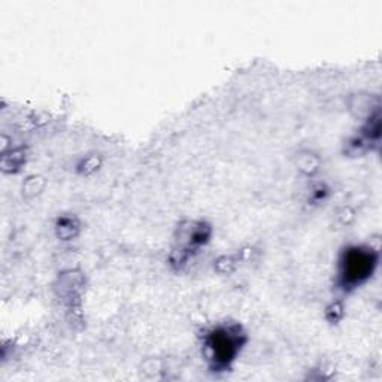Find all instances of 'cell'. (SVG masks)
I'll use <instances>...</instances> for the list:
<instances>
[{"mask_svg": "<svg viewBox=\"0 0 382 382\" xmlns=\"http://www.w3.org/2000/svg\"><path fill=\"white\" fill-rule=\"evenodd\" d=\"M378 251L370 247L346 248L339 260L337 284L342 290L349 291L364 284L378 266Z\"/></svg>", "mask_w": 382, "mask_h": 382, "instance_id": "1", "label": "cell"}, {"mask_svg": "<svg viewBox=\"0 0 382 382\" xmlns=\"http://www.w3.org/2000/svg\"><path fill=\"white\" fill-rule=\"evenodd\" d=\"M247 337L238 324L218 326L204 337L208 360L215 370H225L236 360Z\"/></svg>", "mask_w": 382, "mask_h": 382, "instance_id": "2", "label": "cell"}, {"mask_svg": "<svg viewBox=\"0 0 382 382\" xmlns=\"http://www.w3.org/2000/svg\"><path fill=\"white\" fill-rule=\"evenodd\" d=\"M55 233L62 241H70L79 233V223L75 217H60L55 224Z\"/></svg>", "mask_w": 382, "mask_h": 382, "instance_id": "3", "label": "cell"}, {"mask_svg": "<svg viewBox=\"0 0 382 382\" xmlns=\"http://www.w3.org/2000/svg\"><path fill=\"white\" fill-rule=\"evenodd\" d=\"M25 161V151L14 150L11 154H5L2 160V166L5 172H17Z\"/></svg>", "mask_w": 382, "mask_h": 382, "instance_id": "4", "label": "cell"}, {"mask_svg": "<svg viewBox=\"0 0 382 382\" xmlns=\"http://www.w3.org/2000/svg\"><path fill=\"white\" fill-rule=\"evenodd\" d=\"M44 185H45V182L41 177H32L24 182L23 193L27 196H35V194L42 191Z\"/></svg>", "mask_w": 382, "mask_h": 382, "instance_id": "5", "label": "cell"}, {"mask_svg": "<svg viewBox=\"0 0 382 382\" xmlns=\"http://www.w3.org/2000/svg\"><path fill=\"white\" fill-rule=\"evenodd\" d=\"M303 160H299V167L306 172L308 175L314 173L315 170L318 169V158L311 156V154H306V156H302Z\"/></svg>", "mask_w": 382, "mask_h": 382, "instance_id": "6", "label": "cell"}, {"mask_svg": "<svg viewBox=\"0 0 382 382\" xmlns=\"http://www.w3.org/2000/svg\"><path fill=\"white\" fill-rule=\"evenodd\" d=\"M234 260L230 257V255H223V257H220L217 261H215V269L217 272H220V273H230V272H233L234 269Z\"/></svg>", "mask_w": 382, "mask_h": 382, "instance_id": "7", "label": "cell"}, {"mask_svg": "<svg viewBox=\"0 0 382 382\" xmlns=\"http://www.w3.org/2000/svg\"><path fill=\"white\" fill-rule=\"evenodd\" d=\"M326 316H327V319H329L330 322H337V321H340V318L343 316V306H342V303H340V302L332 303V305L327 308V311H326Z\"/></svg>", "mask_w": 382, "mask_h": 382, "instance_id": "8", "label": "cell"}, {"mask_svg": "<svg viewBox=\"0 0 382 382\" xmlns=\"http://www.w3.org/2000/svg\"><path fill=\"white\" fill-rule=\"evenodd\" d=\"M100 164H102V161H100V158L99 157H89L85 158L82 163H81V172L82 173H85V175H89V173H93V172H96L99 167H100Z\"/></svg>", "mask_w": 382, "mask_h": 382, "instance_id": "9", "label": "cell"}]
</instances>
